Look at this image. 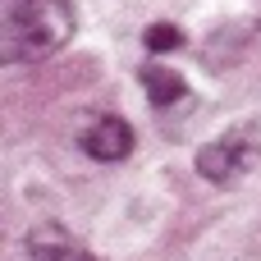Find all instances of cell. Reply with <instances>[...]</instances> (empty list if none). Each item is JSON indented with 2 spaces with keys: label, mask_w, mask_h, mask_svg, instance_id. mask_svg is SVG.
<instances>
[{
  "label": "cell",
  "mask_w": 261,
  "mask_h": 261,
  "mask_svg": "<svg viewBox=\"0 0 261 261\" xmlns=\"http://www.w3.org/2000/svg\"><path fill=\"white\" fill-rule=\"evenodd\" d=\"M73 28V0H0V69L50 60L69 46Z\"/></svg>",
  "instance_id": "cell-1"
},
{
  "label": "cell",
  "mask_w": 261,
  "mask_h": 261,
  "mask_svg": "<svg viewBox=\"0 0 261 261\" xmlns=\"http://www.w3.org/2000/svg\"><path fill=\"white\" fill-rule=\"evenodd\" d=\"M28 248H32V261H101V257H92L73 234H64V229H55V225L32 229Z\"/></svg>",
  "instance_id": "cell-4"
},
{
  "label": "cell",
  "mask_w": 261,
  "mask_h": 261,
  "mask_svg": "<svg viewBox=\"0 0 261 261\" xmlns=\"http://www.w3.org/2000/svg\"><path fill=\"white\" fill-rule=\"evenodd\" d=\"M257 156H261V147H257L252 133H225V138H216V142H206L197 151V174L206 184L229 188V184H239L257 165Z\"/></svg>",
  "instance_id": "cell-2"
},
{
  "label": "cell",
  "mask_w": 261,
  "mask_h": 261,
  "mask_svg": "<svg viewBox=\"0 0 261 261\" xmlns=\"http://www.w3.org/2000/svg\"><path fill=\"white\" fill-rule=\"evenodd\" d=\"M184 46V32L174 23H151L147 28V50H179Z\"/></svg>",
  "instance_id": "cell-6"
},
{
  "label": "cell",
  "mask_w": 261,
  "mask_h": 261,
  "mask_svg": "<svg viewBox=\"0 0 261 261\" xmlns=\"http://www.w3.org/2000/svg\"><path fill=\"white\" fill-rule=\"evenodd\" d=\"M78 147H83L92 161H124V156L133 151V128H128L119 115H96V119L83 124Z\"/></svg>",
  "instance_id": "cell-3"
},
{
  "label": "cell",
  "mask_w": 261,
  "mask_h": 261,
  "mask_svg": "<svg viewBox=\"0 0 261 261\" xmlns=\"http://www.w3.org/2000/svg\"><path fill=\"white\" fill-rule=\"evenodd\" d=\"M142 87H147V101H151L156 110H170V106H179V101L188 96V83H184L174 69H165V64H147V69H142Z\"/></svg>",
  "instance_id": "cell-5"
}]
</instances>
